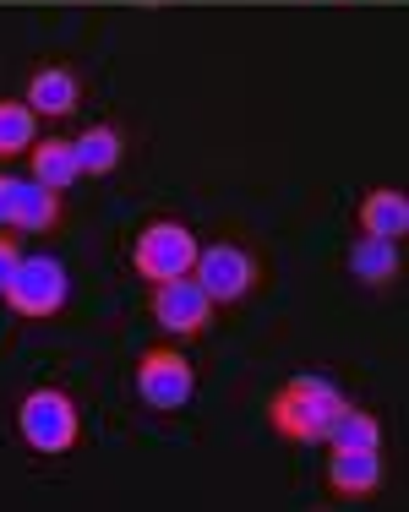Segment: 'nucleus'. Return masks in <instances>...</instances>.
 <instances>
[{
  "mask_svg": "<svg viewBox=\"0 0 409 512\" xmlns=\"http://www.w3.org/2000/svg\"><path fill=\"white\" fill-rule=\"evenodd\" d=\"M77 99H82V88L66 66H44L28 77V109L33 115H71Z\"/></svg>",
  "mask_w": 409,
  "mask_h": 512,
  "instance_id": "nucleus-9",
  "label": "nucleus"
},
{
  "mask_svg": "<svg viewBox=\"0 0 409 512\" xmlns=\"http://www.w3.org/2000/svg\"><path fill=\"white\" fill-rule=\"evenodd\" d=\"M120 153H126V142H120L115 126H93L77 137V164L82 175H110V169L120 164Z\"/></svg>",
  "mask_w": 409,
  "mask_h": 512,
  "instance_id": "nucleus-14",
  "label": "nucleus"
},
{
  "mask_svg": "<svg viewBox=\"0 0 409 512\" xmlns=\"http://www.w3.org/2000/svg\"><path fill=\"white\" fill-rule=\"evenodd\" d=\"M17 262H22V251H17V240L0 229V289L11 284V273H17Z\"/></svg>",
  "mask_w": 409,
  "mask_h": 512,
  "instance_id": "nucleus-17",
  "label": "nucleus"
},
{
  "mask_svg": "<svg viewBox=\"0 0 409 512\" xmlns=\"http://www.w3.org/2000/svg\"><path fill=\"white\" fill-rule=\"evenodd\" d=\"M360 229H366V235H382V240H404L409 235L404 191H371V197L360 202Z\"/></svg>",
  "mask_w": 409,
  "mask_h": 512,
  "instance_id": "nucleus-10",
  "label": "nucleus"
},
{
  "mask_svg": "<svg viewBox=\"0 0 409 512\" xmlns=\"http://www.w3.org/2000/svg\"><path fill=\"white\" fill-rule=\"evenodd\" d=\"M328 485L339 496H366L382 485V453L377 447H328Z\"/></svg>",
  "mask_w": 409,
  "mask_h": 512,
  "instance_id": "nucleus-8",
  "label": "nucleus"
},
{
  "mask_svg": "<svg viewBox=\"0 0 409 512\" xmlns=\"http://www.w3.org/2000/svg\"><path fill=\"white\" fill-rule=\"evenodd\" d=\"M153 316H159L164 333L191 338L213 322V300H208V289L186 273V278H170V284H153Z\"/></svg>",
  "mask_w": 409,
  "mask_h": 512,
  "instance_id": "nucleus-5",
  "label": "nucleus"
},
{
  "mask_svg": "<svg viewBox=\"0 0 409 512\" xmlns=\"http://www.w3.org/2000/svg\"><path fill=\"white\" fill-rule=\"evenodd\" d=\"M350 273L360 284H393L399 278V240H382V235H366L360 246L350 251Z\"/></svg>",
  "mask_w": 409,
  "mask_h": 512,
  "instance_id": "nucleus-11",
  "label": "nucleus"
},
{
  "mask_svg": "<svg viewBox=\"0 0 409 512\" xmlns=\"http://www.w3.org/2000/svg\"><path fill=\"white\" fill-rule=\"evenodd\" d=\"M33 131H39V115L28 104L0 99V158H17L33 148Z\"/></svg>",
  "mask_w": 409,
  "mask_h": 512,
  "instance_id": "nucleus-16",
  "label": "nucleus"
},
{
  "mask_svg": "<svg viewBox=\"0 0 409 512\" xmlns=\"http://www.w3.org/2000/svg\"><path fill=\"white\" fill-rule=\"evenodd\" d=\"M339 409H344V393L328 376H290V382L268 398L273 431L290 436V442H322L328 425L339 420Z\"/></svg>",
  "mask_w": 409,
  "mask_h": 512,
  "instance_id": "nucleus-1",
  "label": "nucleus"
},
{
  "mask_svg": "<svg viewBox=\"0 0 409 512\" xmlns=\"http://www.w3.org/2000/svg\"><path fill=\"white\" fill-rule=\"evenodd\" d=\"M33 158V175L44 180V186H71V180L82 175V164H77V142H60V137H44V142H33L28 148Z\"/></svg>",
  "mask_w": 409,
  "mask_h": 512,
  "instance_id": "nucleus-12",
  "label": "nucleus"
},
{
  "mask_svg": "<svg viewBox=\"0 0 409 512\" xmlns=\"http://www.w3.org/2000/svg\"><path fill=\"white\" fill-rule=\"evenodd\" d=\"M197 284L208 289V300L213 306H230V300H240L251 284H257V262H251L240 246H208V251H197Z\"/></svg>",
  "mask_w": 409,
  "mask_h": 512,
  "instance_id": "nucleus-6",
  "label": "nucleus"
},
{
  "mask_svg": "<svg viewBox=\"0 0 409 512\" xmlns=\"http://www.w3.org/2000/svg\"><path fill=\"white\" fill-rule=\"evenodd\" d=\"M131 267L148 284H170V278H186L197 267V240H191L186 224H148L137 235V251H131Z\"/></svg>",
  "mask_w": 409,
  "mask_h": 512,
  "instance_id": "nucleus-3",
  "label": "nucleus"
},
{
  "mask_svg": "<svg viewBox=\"0 0 409 512\" xmlns=\"http://www.w3.org/2000/svg\"><path fill=\"white\" fill-rule=\"evenodd\" d=\"M17 431L28 436L33 453H66L71 442H77V409H71V398L60 393V387H39V393L22 398L17 409Z\"/></svg>",
  "mask_w": 409,
  "mask_h": 512,
  "instance_id": "nucleus-2",
  "label": "nucleus"
},
{
  "mask_svg": "<svg viewBox=\"0 0 409 512\" xmlns=\"http://www.w3.org/2000/svg\"><path fill=\"white\" fill-rule=\"evenodd\" d=\"M322 442H328V447H382V425H377V414L344 404L339 420L328 425V436H322Z\"/></svg>",
  "mask_w": 409,
  "mask_h": 512,
  "instance_id": "nucleus-15",
  "label": "nucleus"
},
{
  "mask_svg": "<svg viewBox=\"0 0 409 512\" xmlns=\"http://www.w3.org/2000/svg\"><path fill=\"white\" fill-rule=\"evenodd\" d=\"M60 218V191L44 186V180H22L17 186V218H11V229H33V235H44Z\"/></svg>",
  "mask_w": 409,
  "mask_h": 512,
  "instance_id": "nucleus-13",
  "label": "nucleus"
},
{
  "mask_svg": "<svg viewBox=\"0 0 409 512\" xmlns=\"http://www.w3.org/2000/svg\"><path fill=\"white\" fill-rule=\"evenodd\" d=\"M0 295H6V306L17 316H55L66 306V267L50 262V256H22Z\"/></svg>",
  "mask_w": 409,
  "mask_h": 512,
  "instance_id": "nucleus-4",
  "label": "nucleus"
},
{
  "mask_svg": "<svg viewBox=\"0 0 409 512\" xmlns=\"http://www.w3.org/2000/svg\"><path fill=\"white\" fill-rule=\"evenodd\" d=\"M137 393L148 398L153 409H180L191 398V365L175 349H153L137 365Z\"/></svg>",
  "mask_w": 409,
  "mask_h": 512,
  "instance_id": "nucleus-7",
  "label": "nucleus"
},
{
  "mask_svg": "<svg viewBox=\"0 0 409 512\" xmlns=\"http://www.w3.org/2000/svg\"><path fill=\"white\" fill-rule=\"evenodd\" d=\"M17 186H22V180H6V175H0V229L17 218Z\"/></svg>",
  "mask_w": 409,
  "mask_h": 512,
  "instance_id": "nucleus-18",
  "label": "nucleus"
}]
</instances>
